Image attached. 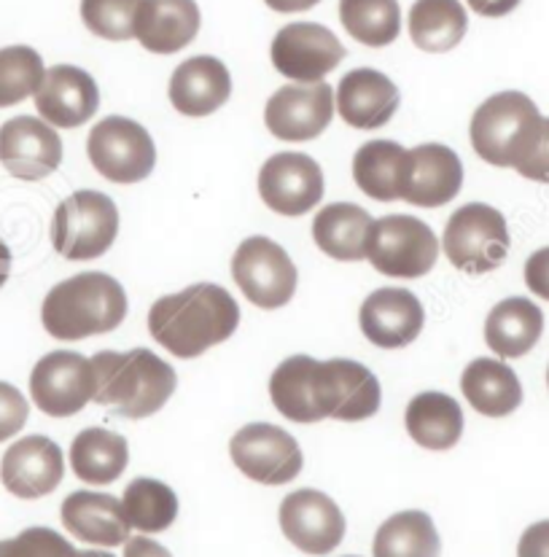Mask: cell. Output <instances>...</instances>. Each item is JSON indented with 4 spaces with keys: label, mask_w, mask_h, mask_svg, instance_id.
<instances>
[{
    "label": "cell",
    "mask_w": 549,
    "mask_h": 557,
    "mask_svg": "<svg viewBox=\"0 0 549 557\" xmlns=\"http://www.w3.org/2000/svg\"><path fill=\"white\" fill-rule=\"evenodd\" d=\"M270 399L283 418L294 423H319L334 418L359 423L380 409V383L364 363L350 358L315 361L291 356L270 377Z\"/></svg>",
    "instance_id": "obj_1"
},
{
    "label": "cell",
    "mask_w": 549,
    "mask_h": 557,
    "mask_svg": "<svg viewBox=\"0 0 549 557\" xmlns=\"http://www.w3.org/2000/svg\"><path fill=\"white\" fill-rule=\"evenodd\" d=\"M240 326V307L216 283H197L157 299L149 310V332L175 358H197L226 343Z\"/></svg>",
    "instance_id": "obj_2"
},
{
    "label": "cell",
    "mask_w": 549,
    "mask_h": 557,
    "mask_svg": "<svg viewBox=\"0 0 549 557\" xmlns=\"http://www.w3.org/2000/svg\"><path fill=\"white\" fill-rule=\"evenodd\" d=\"M95 374V405L111 407L118 418H151L175 394V369L151 350H103L89 358Z\"/></svg>",
    "instance_id": "obj_3"
},
{
    "label": "cell",
    "mask_w": 549,
    "mask_h": 557,
    "mask_svg": "<svg viewBox=\"0 0 549 557\" xmlns=\"http://www.w3.org/2000/svg\"><path fill=\"white\" fill-rule=\"evenodd\" d=\"M127 294L105 272H82L57 283L41 307L43 329L62 343L109 334L127 318Z\"/></svg>",
    "instance_id": "obj_4"
},
{
    "label": "cell",
    "mask_w": 549,
    "mask_h": 557,
    "mask_svg": "<svg viewBox=\"0 0 549 557\" xmlns=\"http://www.w3.org/2000/svg\"><path fill=\"white\" fill-rule=\"evenodd\" d=\"M545 116L523 92L490 95L474 111L469 138L474 151L494 168H517L541 133Z\"/></svg>",
    "instance_id": "obj_5"
},
{
    "label": "cell",
    "mask_w": 549,
    "mask_h": 557,
    "mask_svg": "<svg viewBox=\"0 0 549 557\" xmlns=\"http://www.w3.org/2000/svg\"><path fill=\"white\" fill-rule=\"evenodd\" d=\"M118 235V208L103 191H73L52 221L54 251L67 261H92L111 251Z\"/></svg>",
    "instance_id": "obj_6"
},
{
    "label": "cell",
    "mask_w": 549,
    "mask_h": 557,
    "mask_svg": "<svg viewBox=\"0 0 549 557\" xmlns=\"http://www.w3.org/2000/svg\"><path fill=\"white\" fill-rule=\"evenodd\" d=\"M509 237L507 219L501 210L485 202H469L450 215L441 237L447 259L456 270L469 275H485L507 261Z\"/></svg>",
    "instance_id": "obj_7"
},
{
    "label": "cell",
    "mask_w": 549,
    "mask_h": 557,
    "mask_svg": "<svg viewBox=\"0 0 549 557\" xmlns=\"http://www.w3.org/2000/svg\"><path fill=\"white\" fill-rule=\"evenodd\" d=\"M439 240L428 224L415 215H385L372 224L366 259L388 277H423L439 259Z\"/></svg>",
    "instance_id": "obj_8"
},
{
    "label": "cell",
    "mask_w": 549,
    "mask_h": 557,
    "mask_svg": "<svg viewBox=\"0 0 549 557\" xmlns=\"http://www.w3.org/2000/svg\"><path fill=\"white\" fill-rule=\"evenodd\" d=\"M92 168L111 184H140L154 173L157 146L144 124L127 116H105L87 140Z\"/></svg>",
    "instance_id": "obj_9"
},
{
    "label": "cell",
    "mask_w": 549,
    "mask_h": 557,
    "mask_svg": "<svg viewBox=\"0 0 549 557\" xmlns=\"http://www.w3.org/2000/svg\"><path fill=\"white\" fill-rule=\"evenodd\" d=\"M232 277L248 302L262 310H280L294 299L299 272L291 256L270 237H248L232 256Z\"/></svg>",
    "instance_id": "obj_10"
},
{
    "label": "cell",
    "mask_w": 549,
    "mask_h": 557,
    "mask_svg": "<svg viewBox=\"0 0 549 557\" xmlns=\"http://www.w3.org/2000/svg\"><path fill=\"white\" fill-rule=\"evenodd\" d=\"M232 463L259 485H286L302 471V447L273 423H248L232 436Z\"/></svg>",
    "instance_id": "obj_11"
},
{
    "label": "cell",
    "mask_w": 549,
    "mask_h": 557,
    "mask_svg": "<svg viewBox=\"0 0 549 557\" xmlns=\"http://www.w3.org/2000/svg\"><path fill=\"white\" fill-rule=\"evenodd\" d=\"M270 57L275 71L294 84H319L345 60V47L329 27L294 22L277 30Z\"/></svg>",
    "instance_id": "obj_12"
},
{
    "label": "cell",
    "mask_w": 549,
    "mask_h": 557,
    "mask_svg": "<svg viewBox=\"0 0 549 557\" xmlns=\"http://www.w3.org/2000/svg\"><path fill=\"white\" fill-rule=\"evenodd\" d=\"M30 396L49 418H73L95 399L89 358L73 350H54L33 367Z\"/></svg>",
    "instance_id": "obj_13"
},
{
    "label": "cell",
    "mask_w": 549,
    "mask_h": 557,
    "mask_svg": "<svg viewBox=\"0 0 549 557\" xmlns=\"http://www.w3.org/2000/svg\"><path fill=\"white\" fill-rule=\"evenodd\" d=\"M259 195L273 213L297 219L324 200V170L308 153H275L259 170Z\"/></svg>",
    "instance_id": "obj_14"
},
{
    "label": "cell",
    "mask_w": 549,
    "mask_h": 557,
    "mask_svg": "<svg viewBox=\"0 0 549 557\" xmlns=\"http://www.w3.org/2000/svg\"><path fill=\"white\" fill-rule=\"evenodd\" d=\"M334 89L326 82L286 84L264 106V124L277 140L304 144L324 133L334 119Z\"/></svg>",
    "instance_id": "obj_15"
},
{
    "label": "cell",
    "mask_w": 549,
    "mask_h": 557,
    "mask_svg": "<svg viewBox=\"0 0 549 557\" xmlns=\"http://www.w3.org/2000/svg\"><path fill=\"white\" fill-rule=\"evenodd\" d=\"M280 531L304 555H329L345 539V515L326 493L304 487L283 498Z\"/></svg>",
    "instance_id": "obj_16"
},
{
    "label": "cell",
    "mask_w": 549,
    "mask_h": 557,
    "mask_svg": "<svg viewBox=\"0 0 549 557\" xmlns=\"http://www.w3.org/2000/svg\"><path fill=\"white\" fill-rule=\"evenodd\" d=\"M62 162V140L49 122L16 116L0 127V164L14 178L41 181Z\"/></svg>",
    "instance_id": "obj_17"
},
{
    "label": "cell",
    "mask_w": 549,
    "mask_h": 557,
    "mask_svg": "<svg viewBox=\"0 0 549 557\" xmlns=\"http://www.w3.org/2000/svg\"><path fill=\"white\" fill-rule=\"evenodd\" d=\"M65 474V458L57 442L49 436H25L16 440L0 460V482L16 498H43L57 491Z\"/></svg>",
    "instance_id": "obj_18"
},
{
    "label": "cell",
    "mask_w": 549,
    "mask_h": 557,
    "mask_svg": "<svg viewBox=\"0 0 549 557\" xmlns=\"http://www.w3.org/2000/svg\"><path fill=\"white\" fill-rule=\"evenodd\" d=\"M364 337L383 350H399L415 343L426 323L421 299L407 288H377L359 310Z\"/></svg>",
    "instance_id": "obj_19"
},
{
    "label": "cell",
    "mask_w": 549,
    "mask_h": 557,
    "mask_svg": "<svg viewBox=\"0 0 549 557\" xmlns=\"http://www.w3.org/2000/svg\"><path fill=\"white\" fill-rule=\"evenodd\" d=\"M38 116L60 129L87 124L100 108L98 82L76 65H54L43 73L38 92L33 95Z\"/></svg>",
    "instance_id": "obj_20"
},
{
    "label": "cell",
    "mask_w": 549,
    "mask_h": 557,
    "mask_svg": "<svg viewBox=\"0 0 549 557\" xmlns=\"http://www.w3.org/2000/svg\"><path fill=\"white\" fill-rule=\"evenodd\" d=\"M401 106L399 87L375 67H355L339 78L334 108L355 129H380Z\"/></svg>",
    "instance_id": "obj_21"
},
{
    "label": "cell",
    "mask_w": 549,
    "mask_h": 557,
    "mask_svg": "<svg viewBox=\"0 0 549 557\" xmlns=\"http://www.w3.org/2000/svg\"><path fill=\"white\" fill-rule=\"evenodd\" d=\"M463 186V164L450 146L423 144L410 149V175L401 200L417 208H441Z\"/></svg>",
    "instance_id": "obj_22"
},
{
    "label": "cell",
    "mask_w": 549,
    "mask_h": 557,
    "mask_svg": "<svg viewBox=\"0 0 549 557\" xmlns=\"http://www.w3.org/2000/svg\"><path fill=\"white\" fill-rule=\"evenodd\" d=\"M167 95L175 111L184 116H211L232 98V73L216 57H191L173 71Z\"/></svg>",
    "instance_id": "obj_23"
},
{
    "label": "cell",
    "mask_w": 549,
    "mask_h": 557,
    "mask_svg": "<svg viewBox=\"0 0 549 557\" xmlns=\"http://www.w3.org/2000/svg\"><path fill=\"white\" fill-rule=\"evenodd\" d=\"M62 525L71 536L95 547H124L129 539V522L124 517L122 498L109 493L78 491L62 502Z\"/></svg>",
    "instance_id": "obj_24"
},
{
    "label": "cell",
    "mask_w": 549,
    "mask_h": 557,
    "mask_svg": "<svg viewBox=\"0 0 549 557\" xmlns=\"http://www.w3.org/2000/svg\"><path fill=\"white\" fill-rule=\"evenodd\" d=\"M200 22L195 0H144L135 14V38L151 54H175L195 41Z\"/></svg>",
    "instance_id": "obj_25"
},
{
    "label": "cell",
    "mask_w": 549,
    "mask_h": 557,
    "mask_svg": "<svg viewBox=\"0 0 549 557\" xmlns=\"http://www.w3.org/2000/svg\"><path fill=\"white\" fill-rule=\"evenodd\" d=\"M461 391L474 412L507 418L523 405V385L512 367L498 358H474L461 374Z\"/></svg>",
    "instance_id": "obj_26"
},
{
    "label": "cell",
    "mask_w": 549,
    "mask_h": 557,
    "mask_svg": "<svg viewBox=\"0 0 549 557\" xmlns=\"http://www.w3.org/2000/svg\"><path fill=\"white\" fill-rule=\"evenodd\" d=\"M410 175V149L396 140H370L353 157V181L377 202L401 200Z\"/></svg>",
    "instance_id": "obj_27"
},
{
    "label": "cell",
    "mask_w": 549,
    "mask_h": 557,
    "mask_svg": "<svg viewBox=\"0 0 549 557\" xmlns=\"http://www.w3.org/2000/svg\"><path fill=\"white\" fill-rule=\"evenodd\" d=\"M545 332V312L531 299L509 297L490 310L485 343L498 358H520L536 348Z\"/></svg>",
    "instance_id": "obj_28"
},
{
    "label": "cell",
    "mask_w": 549,
    "mask_h": 557,
    "mask_svg": "<svg viewBox=\"0 0 549 557\" xmlns=\"http://www.w3.org/2000/svg\"><path fill=\"white\" fill-rule=\"evenodd\" d=\"M375 219L361 205L332 202L319 210L313 221V240L337 261L366 259V243Z\"/></svg>",
    "instance_id": "obj_29"
},
{
    "label": "cell",
    "mask_w": 549,
    "mask_h": 557,
    "mask_svg": "<svg viewBox=\"0 0 549 557\" xmlns=\"http://www.w3.org/2000/svg\"><path fill=\"white\" fill-rule=\"evenodd\" d=\"M404 425L415 445L445 453L452 450L463 436V409L452 396L426 391L407 405Z\"/></svg>",
    "instance_id": "obj_30"
},
{
    "label": "cell",
    "mask_w": 549,
    "mask_h": 557,
    "mask_svg": "<svg viewBox=\"0 0 549 557\" xmlns=\"http://www.w3.org/2000/svg\"><path fill=\"white\" fill-rule=\"evenodd\" d=\"M129 463V445L124 436L109 429H87L73 440V474L87 485H111L124 474Z\"/></svg>",
    "instance_id": "obj_31"
},
{
    "label": "cell",
    "mask_w": 549,
    "mask_h": 557,
    "mask_svg": "<svg viewBox=\"0 0 549 557\" xmlns=\"http://www.w3.org/2000/svg\"><path fill=\"white\" fill-rule=\"evenodd\" d=\"M469 30L461 0H415L410 9V38L417 49L441 54L456 49Z\"/></svg>",
    "instance_id": "obj_32"
},
{
    "label": "cell",
    "mask_w": 549,
    "mask_h": 557,
    "mask_svg": "<svg viewBox=\"0 0 549 557\" xmlns=\"http://www.w3.org/2000/svg\"><path fill=\"white\" fill-rule=\"evenodd\" d=\"M372 553L375 557H439L437 525L426 511H399L377 528Z\"/></svg>",
    "instance_id": "obj_33"
},
{
    "label": "cell",
    "mask_w": 549,
    "mask_h": 557,
    "mask_svg": "<svg viewBox=\"0 0 549 557\" xmlns=\"http://www.w3.org/2000/svg\"><path fill=\"white\" fill-rule=\"evenodd\" d=\"M122 509L133 531L162 533L178 517V496L167 482L138 476L124 487Z\"/></svg>",
    "instance_id": "obj_34"
},
{
    "label": "cell",
    "mask_w": 549,
    "mask_h": 557,
    "mask_svg": "<svg viewBox=\"0 0 549 557\" xmlns=\"http://www.w3.org/2000/svg\"><path fill=\"white\" fill-rule=\"evenodd\" d=\"M339 20L350 38L372 49L390 47L401 33L399 0H339Z\"/></svg>",
    "instance_id": "obj_35"
},
{
    "label": "cell",
    "mask_w": 549,
    "mask_h": 557,
    "mask_svg": "<svg viewBox=\"0 0 549 557\" xmlns=\"http://www.w3.org/2000/svg\"><path fill=\"white\" fill-rule=\"evenodd\" d=\"M43 73L47 67L33 47L0 49V108H11L33 98L41 87Z\"/></svg>",
    "instance_id": "obj_36"
},
{
    "label": "cell",
    "mask_w": 549,
    "mask_h": 557,
    "mask_svg": "<svg viewBox=\"0 0 549 557\" xmlns=\"http://www.w3.org/2000/svg\"><path fill=\"white\" fill-rule=\"evenodd\" d=\"M144 0H82V20L92 36L105 41L135 38V14Z\"/></svg>",
    "instance_id": "obj_37"
},
{
    "label": "cell",
    "mask_w": 549,
    "mask_h": 557,
    "mask_svg": "<svg viewBox=\"0 0 549 557\" xmlns=\"http://www.w3.org/2000/svg\"><path fill=\"white\" fill-rule=\"evenodd\" d=\"M0 557H78V549L52 528H27L0 542Z\"/></svg>",
    "instance_id": "obj_38"
},
{
    "label": "cell",
    "mask_w": 549,
    "mask_h": 557,
    "mask_svg": "<svg viewBox=\"0 0 549 557\" xmlns=\"http://www.w3.org/2000/svg\"><path fill=\"white\" fill-rule=\"evenodd\" d=\"M30 418L27 399L11 383L0 380V442L14 440Z\"/></svg>",
    "instance_id": "obj_39"
},
{
    "label": "cell",
    "mask_w": 549,
    "mask_h": 557,
    "mask_svg": "<svg viewBox=\"0 0 549 557\" xmlns=\"http://www.w3.org/2000/svg\"><path fill=\"white\" fill-rule=\"evenodd\" d=\"M520 175L525 181H536V184H549V119L545 116V124H541V133L536 138L534 149H531L528 157L517 164Z\"/></svg>",
    "instance_id": "obj_40"
},
{
    "label": "cell",
    "mask_w": 549,
    "mask_h": 557,
    "mask_svg": "<svg viewBox=\"0 0 549 557\" xmlns=\"http://www.w3.org/2000/svg\"><path fill=\"white\" fill-rule=\"evenodd\" d=\"M525 286H528L536 297L547 299L549 302V246L531 253V259L525 261Z\"/></svg>",
    "instance_id": "obj_41"
},
{
    "label": "cell",
    "mask_w": 549,
    "mask_h": 557,
    "mask_svg": "<svg viewBox=\"0 0 549 557\" xmlns=\"http://www.w3.org/2000/svg\"><path fill=\"white\" fill-rule=\"evenodd\" d=\"M517 557H549V520L525 528L517 544Z\"/></svg>",
    "instance_id": "obj_42"
},
{
    "label": "cell",
    "mask_w": 549,
    "mask_h": 557,
    "mask_svg": "<svg viewBox=\"0 0 549 557\" xmlns=\"http://www.w3.org/2000/svg\"><path fill=\"white\" fill-rule=\"evenodd\" d=\"M124 557H173L160 542H151L149 536H129L124 542Z\"/></svg>",
    "instance_id": "obj_43"
},
{
    "label": "cell",
    "mask_w": 549,
    "mask_h": 557,
    "mask_svg": "<svg viewBox=\"0 0 549 557\" xmlns=\"http://www.w3.org/2000/svg\"><path fill=\"white\" fill-rule=\"evenodd\" d=\"M469 9L479 16H490V20H498V16L512 14L520 5V0H466Z\"/></svg>",
    "instance_id": "obj_44"
},
{
    "label": "cell",
    "mask_w": 549,
    "mask_h": 557,
    "mask_svg": "<svg viewBox=\"0 0 549 557\" xmlns=\"http://www.w3.org/2000/svg\"><path fill=\"white\" fill-rule=\"evenodd\" d=\"M270 9L277 14H297V11H310L313 5H319L321 0H264Z\"/></svg>",
    "instance_id": "obj_45"
},
{
    "label": "cell",
    "mask_w": 549,
    "mask_h": 557,
    "mask_svg": "<svg viewBox=\"0 0 549 557\" xmlns=\"http://www.w3.org/2000/svg\"><path fill=\"white\" fill-rule=\"evenodd\" d=\"M9 275H11V251L9 246L0 240V288H3V283L9 281Z\"/></svg>",
    "instance_id": "obj_46"
},
{
    "label": "cell",
    "mask_w": 549,
    "mask_h": 557,
    "mask_svg": "<svg viewBox=\"0 0 549 557\" xmlns=\"http://www.w3.org/2000/svg\"><path fill=\"white\" fill-rule=\"evenodd\" d=\"M78 557H113V555L98 553V549H87V553H78Z\"/></svg>",
    "instance_id": "obj_47"
},
{
    "label": "cell",
    "mask_w": 549,
    "mask_h": 557,
    "mask_svg": "<svg viewBox=\"0 0 549 557\" xmlns=\"http://www.w3.org/2000/svg\"><path fill=\"white\" fill-rule=\"evenodd\" d=\"M547 385H549V369H547Z\"/></svg>",
    "instance_id": "obj_48"
}]
</instances>
